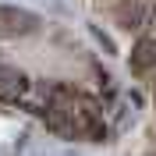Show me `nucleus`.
<instances>
[{"label":"nucleus","instance_id":"1","mask_svg":"<svg viewBox=\"0 0 156 156\" xmlns=\"http://www.w3.org/2000/svg\"><path fill=\"white\" fill-rule=\"evenodd\" d=\"M39 29V14L25 7H0V32L4 36H25V32H36Z\"/></svg>","mask_w":156,"mask_h":156},{"label":"nucleus","instance_id":"2","mask_svg":"<svg viewBox=\"0 0 156 156\" xmlns=\"http://www.w3.org/2000/svg\"><path fill=\"white\" fill-rule=\"evenodd\" d=\"M131 71L135 75H146V71H153L156 68V39H138L135 43V50H131Z\"/></svg>","mask_w":156,"mask_h":156},{"label":"nucleus","instance_id":"3","mask_svg":"<svg viewBox=\"0 0 156 156\" xmlns=\"http://www.w3.org/2000/svg\"><path fill=\"white\" fill-rule=\"evenodd\" d=\"M114 18L121 29H142V21H146V4H138V0H128V4H121V7L114 11Z\"/></svg>","mask_w":156,"mask_h":156},{"label":"nucleus","instance_id":"4","mask_svg":"<svg viewBox=\"0 0 156 156\" xmlns=\"http://www.w3.org/2000/svg\"><path fill=\"white\" fill-rule=\"evenodd\" d=\"M25 89V75L11 68H0V96H18Z\"/></svg>","mask_w":156,"mask_h":156},{"label":"nucleus","instance_id":"5","mask_svg":"<svg viewBox=\"0 0 156 156\" xmlns=\"http://www.w3.org/2000/svg\"><path fill=\"white\" fill-rule=\"evenodd\" d=\"M92 39H96V43H99V46H103V50H107V53H117V46H114V39H110V36H103V32H99L96 25H92Z\"/></svg>","mask_w":156,"mask_h":156}]
</instances>
